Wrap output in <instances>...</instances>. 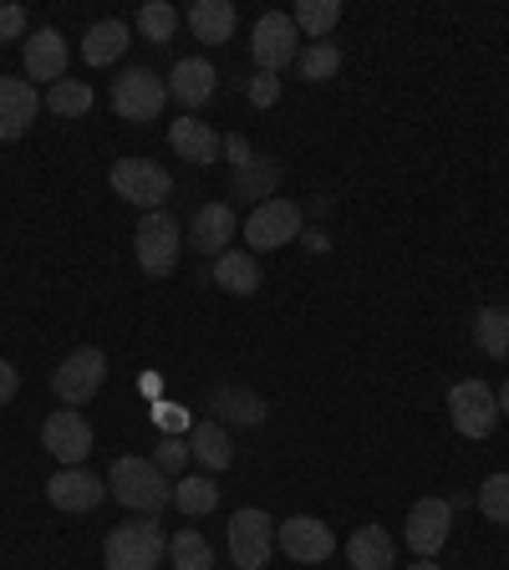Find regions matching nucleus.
<instances>
[{"instance_id": "1", "label": "nucleus", "mask_w": 509, "mask_h": 570, "mask_svg": "<svg viewBox=\"0 0 509 570\" xmlns=\"http://www.w3.org/2000/svg\"><path fill=\"white\" fill-rule=\"evenodd\" d=\"M107 494L128 514H158L164 504H174V489L154 459H118L107 469Z\"/></svg>"}, {"instance_id": "2", "label": "nucleus", "mask_w": 509, "mask_h": 570, "mask_svg": "<svg viewBox=\"0 0 509 570\" xmlns=\"http://www.w3.org/2000/svg\"><path fill=\"white\" fill-rule=\"evenodd\" d=\"M168 556V534L154 514H138V520H123L118 530H107L102 560L107 570H158Z\"/></svg>"}, {"instance_id": "3", "label": "nucleus", "mask_w": 509, "mask_h": 570, "mask_svg": "<svg viewBox=\"0 0 509 570\" xmlns=\"http://www.w3.org/2000/svg\"><path fill=\"white\" fill-rule=\"evenodd\" d=\"M112 189H118V199H128V204H138V209H148L154 214L158 204L174 194V178L164 174V164H154V158H118L112 164Z\"/></svg>"}, {"instance_id": "4", "label": "nucleus", "mask_w": 509, "mask_h": 570, "mask_svg": "<svg viewBox=\"0 0 509 570\" xmlns=\"http://www.w3.org/2000/svg\"><path fill=\"white\" fill-rule=\"evenodd\" d=\"M168 102V82L148 67H133L112 82V107H118L123 122H154Z\"/></svg>"}, {"instance_id": "5", "label": "nucleus", "mask_w": 509, "mask_h": 570, "mask_svg": "<svg viewBox=\"0 0 509 570\" xmlns=\"http://www.w3.org/2000/svg\"><path fill=\"white\" fill-rule=\"evenodd\" d=\"M449 417L463 439H489L499 423V397L489 382H453L449 387Z\"/></svg>"}, {"instance_id": "6", "label": "nucleus", "mask_w": 509, "mask_h": 570, "mask_svg": "<svg viewBox=\"0 0 509 570\" xmlns=\"http://www.w3.org/2000/svg\"><path fill=\"white\" fill-rule=\"evenodd\" d=\"M102 382H107V356L97 352V346H77V352L51 372V392H57L67 407L92 403V392L102 387Z\"/></svg>"}, {"instance_id": "7", "label": "nucleus", "mask_w": 509, "mask_h": 570, "mask_svg": "<svg viewBox=\"0 0 509 570\" xmlns=\"http://www.w3.org/2000/svg\"><path fill=\"white\" fill-rule=\"evenodd\" d=\"M296 235H301V204H291V199H265V204H255L245 219V245H255L249 255L281 249Z\"/></svg>"}, {"instance_id": "8", "label": "nucleus", "mask_w": 509, "mask_h": 570, "mask_svg": "<svg viewBox=\"0 0 509 570\" xmlns=\"http://www.w3.org/2000/svg\"><path fill=\"white\" fill-rule=\"evenodd\" d=\"M138 265L143 275H154V281H164V275H174L178 265V225H174V214L154 209V214H143L138 219Z\"/></svg>"}, {"instance_id": "9", "label": "nucleus", "mask_w": 509, "mask_h": 570, "mask_svg": "<svg viewBox=\"0 0 509 570\" xmlns=\"http://www.w3.org/2000/svg\"><path fill=\"white\" fill-rule=\"evenodd\" d=\"M275 550V520L265 510H239L229 520V560L239 570H265Z\"/></svg>"}, {"instance_id": "10", "label": "nucleus", "mask_w": 509, "mask_h": 570, "mask_svg": "<svg viewBox=\"0 0 509 570\" xmlns=\"http://www.w3.org/2000/svg\"><path fill=\"white\" fill-rule=\"evenodd\" d=\"M41 443L51 459H61V469H82V459L92 453V423L77 407H61L41 423Z\"/></svg>"}, {"instance_id": "11", "label": "nucleus", "mask_w": 509, "mask_h": 570, "mask_svg": "<svg viewBox=\"0 0 509 570\" xmlns=\"http://www.w3.org/2000/svg\"><path fill=\"white\" fill-rule=\"evenodd\" d=\"M275 546L291 560H301V566H321V560H332L336 534L321 520H311V514H291L285 524H275Z\"/></svg>"}, {"instance_id": "12", "label": "nucleus", "mask_w": 509, "mask_h": 570, "mask_svg": "<svg viewBox=\"0 0 509 570\" xmlns=\"http://www.w3.org/2000/svg\"><path fill=\"white\" fill-rule=\"evenodd\" d=\"M249 51H255V67L261 71H281L296 61V21L285 11H265L255 21V36H249Z\"/></svg>"}, {"instance_id": "13", "label": "nucleus", "mask_w": 509, "mask_h": 570, "mask_svg": "<svg viewBox=\"0 0 509 570\" xmlns=\"http://www.w3.org/2000/svg\"><path fill=\"white\" fill-rule=\"evenodd\" d=\"M449 524H453V504L449 499H418L408 510V546L418 560H433L449 546Z\"/></svg>"}, {"instance_id": "14", "label": "nucleus", "mask_w": 509, "mask_h": 570, "mask_svg": "<svg viewBox=\"0 0 509 570\" xmlns=\"http://www.w3.org/2000/svg\"><path fill=\"white\" fill-rule=\"evenodd\" d=\"M47 499H51V510H61V514H92L107 499V484L97 474H87V469H61V474H51Z\"/></svg>"}, {"instance_id": "15", "label": "nucleus", "mask_w": 509, "mask_h": 570, "mask_svg": "<svg viewBox=\"0 0 509 570\" xmlns=\"http://www.w3.org/2000/svg\"><path fill=\"white\" fill-rule=\"evenodd\" d=\"M36 112H41V97L31 82L21 77H0V142H16L31 132Z\"/></svg>"}, {"instance_id": "16", "label": "nucleus", "mask_w": 509, "mask_h": 570, "mask_svg": "<svg viewBox=\"0 0 509 570\" xmlns=\"http://www.w3.org/2000/svg\"><path fill=\"white\" fill-rule=\"evenodd\" d=\"M225 154L235 158V194H245V199H271V189L281 184V168H275L271 158H249L245 138H225Z\"/></svg>"}, {"instance_id": "17", "label": "nucleus", "mask_w": 509, "mask_h": 570, "mask_svg": "<svg viewBox=\"0 0 509 570\" xmlns=\"http://www.w3.org/2000/svg\"><path fill=\"white\" fill-rule=\"evenodd\" d=\"M235 229H239V219L229 204H204L189 225V245L199 249V255H209V261H219L229 249V239H235Z\"/></svg>"}, {"instance_id": "18", "label": "nucleus", "mask_w": 509, "mask_h": 570, "mask_svg": "<svg viewBox=\"0 0 509 570\" xmlns=\"http://www.w3.org/2000/svg\"><path fill=\"white\" fill-rule=\"evenodd\" d=\"M26 77L57 87L61 77H67V36L51 31V26L47 31H36L31 41H26Z\"/></svg>"}, {"instance_id": "19", "label": "nucleus", "mask_w": 509, "mask_h": 570, "mask_svg": "<svg viewBox=\"0 0 509 570\" xmlns=\"http://www.w3.org/2000/svg\"><path fill=\"white\" fill-rule=\"evenodd\" d=\"M168 142H174V154L184 164H199V168H209L219 158V148H225V142L214 138L209 122H199V118H174L168 122Z\"/></svg>"}, {"instance_id": "20", "label": "nucleus", "mask_w": 509, "mask_h": 570, "mask_svg": "<svg viewBox=\"0 0 509 570\" xmlns=\"http://www.w3.org/2000/svg\"><path fill=\"white\" fill-rule=\"evenodd\" d=\"M184 21H189V31L199 36L204 47H225L229 36H235L239 16H235V6H229V0H194Z\"/></svg>"}, {"instance_id": "21", "label": "nucleus", "mask_w": 509, "mask_h": 570, "mask_svg": "<svg viewBox=\"0 0 509 570\" xmlns=\"http://www.w3.org/2000/svg\"><path fill=\"white\" fill-rule=\"evenodd\" d=\"M214 67L204 57H184V61H174V77H168V92L178 97L184 107H204L214 97Z\"/></svg>"}, {"instance_id": "22", "label": "nucleus", "mask_w": 509, "mask_h": 570, "mask_svg": "<svg viewBox=\"0 0 509 570\" xmlns=\"http://www.w3.org/2000/svg\"><path fill=\"white\" fill-rule=\"evenodd\" d=\"M346 560H352V570H392L398 546H392V534L382 530V524H362V530L346 540Z\"/></svg>"}, {"instance_id": "23", "label": "nucleus", "mask_w": 509, "mask_h": 570, "mask_svg": "<svg viewBox=\"0 0 509 570\" xmlns=\"http://www.w3.org/2000/svg\"><path fill=\"white\" fill-rule=\"evenodd\" d=\"M214 285L229 291V296H255L261 291V265L249 249H225L219 261H214Z\"/></svg>"}, {"instance_id": "24", "label": "nucleus", "mask_w": 509, "mask_h": 570, "mask_svg": "<svg viewBox=\"0 0 509 570\" xmlns=\"http://www.w3.org/2000/svg\"><path fill=\"white\" fill-rule=\"evenodd\" d=\"M189 453L209 469V474H219V469H229V459H235V443H229V433L219 423H194L189 428Z\"/></svg>"}, {"instance_id": "25", "label": "nucleus", "mask_w": 509, "mask_h": 570, "mask_svg": "<svg viewBox=\"0 0 509 570\" xmlns=\"http://www.w3.org/2000/svg\"><path fill=\"white\" fill-rule=\"evenodd\" d=\"M123 51H128V26H123V21H97V26H87L82 57L92 61V67H112Z\"/></svg>"}, {"instance_id": "26", "label": "nucleus", "mask_w": 509, "mask_h": 570, "mask_svg": "<svg viewBox=\"0 0 509 570\" xmlns=\"http://www.w3.org/2000/svg\"><path fill=\"white\" fill-rule=\"evenodd\" d=\"M296 31H306L311 41H326V36L336 31V21H342V0H296Z\"/></svg>"}, {"instance_id": "27", "label": "nucleus", "mask_w": 509, "mask_h": 570, "mask_svg": "<svg viewBox=\"0 0 509 570\" xmlns=\"http://www.w3.org/2000/svg\"><path fill=\"white\" fill-rule=\"evenodd\" d=\"M214 417L255 428L265 417V403L255 397V392H245V387H214Z\"/></svg>"}, {"instance_id": "28", "label": "nucleus", "mask_w": 509, "mask_h": 570, "mask_svg": "<svg viewBox=\"0 0 509 570\" xmlns=\"http://www.w3.org/2000/svg\"><path fill=\"white\" fill-rule=\"evenodd\" d=\"M474 342H479L484 356H499V362H505L509 356V311H499V306L479 311L474 316Z\"/></svg>"}, {"instance_id": "29", "label": "nucleus", "mask_w": 509, "mask_h": 570, "mask_svg": "<svg viewBox=\"0 0 509 570\" xmlns=\"http://www.w3.org/2000/svg\"><path fill=\"white\" fill-rule=\"evenodd\" d=\"M168 556H174V570H214V550L199 530H174Z\"/></svg>"}, {"instance_id": "30", "label": "nucleus", "mask_w": 509, "mask_h": 570, "mask_svg": "<svg viewBox=\"0 0 509 570\" xmlns=\"http://www.w3.org/2000/svg\"><path fill=\"white\" fill-rule=\"evenodd\" d=\"M219 504V489H214L209 474H194V479H178L174 484V510L178 514H209Z\"/></svg>"}, {"instance_id": "31", "label": "nucleus", "mask_w": 509, "mask_h": 570, "mask_svg": "<svg viewBox=\"0 0 509 570\" xmlns=\"http://www.w3.org/2000/svg\"><path fill=\"white\" fill-rule=\"evenodd\" d=\"M296 71L306 82H326V77L342 71V47H336V41H311V47L296 57Z\"/></svg>"}, {"instance_id": "32", "label": "nucleus", "mask_w": 509, "mask_h": 570, "mask_svg": "<svg viewBox=\"0 0 509 570\" xmlns=\"http://www.w3.org/2000/svg\"><path fill=\"white\" fill-rule=\"evenodd\" d=\"M47 107L57 118H87V112H92V82H67V77H61L47 92Z\"/></svg>"}, {"instance_id": "33", "label": "nucleus", "mask_w": 509, "mask_h": 570, "mask_svg": "<svg viewBox=\"0 0 509 570\" xmlns=\"http://www.w3.org/2000/svg\"><path fill=\"white\" fill-rule=\"evenodd\" d=\"M138 31L154 41V47H164V41H174V31H178V11L168 6V0H148L138 11Z\"/></svg>"}, {"instance_id": "34", "label": "nucleus", "mask_w": 509, "mask_h": 570, "mask_svg": "<svg viewBox=\"0 0 509 570\" xmlns=\"http://www.w3.org/2000/svg\"><path fill=\"white\" fill-rule=\"evenodd\" d=\"M479 514L489 524H509V474H489L479 484Z\"/></svg>"}, {"instance_id": "35", "label": "nucleus", "mask_w": 509, "mask_h": 570, "mask_svg": "<svg viewBox=\"0 0 509 570\" xmlns=\"http://www.w3.org/2000/svg\"><path fill=\"white\" fill-rule=\"evenodd\" d=\"M245 92H249L255 107H275V97H281V77H275V71H255Z\"/></svg>"}, {"instance_id": "36", "label": "nucleus", "mask_w": 509, "mask_h": 570, "mask_svg": "<svg viewBox=\"0 0 509 570\" xmlns=\"http://www.w3.org/2000/svg\"><path fill=\"white\" fill-rule=\"evenodd\" d=\"M184 459H189V443H178V439H164V443H158V453H154V463L164 469V474H178V469H184Z\"/></svg>"}, {"instance_id": "37", "label": "nucleus", "mask_w": 509, "mask_h": 570, "mask_svg": "<svg viewBox=\"0 0 509 570\" xmlns=\"http://www.w3.org/2000/svg\"><path fill=\"white\" fill-rule=\"evenodd\" d=\"M26 31V11L21 6H0V41H16Z\"/></svg>"}, {"instance_id": "38", "label": "nucleus", "mask_w": 509, "mask_h": 570, "mask_svg": "<svg viewBox=\"0 0 509 570\" xmlns=\"http://www.w3.org/2000/svg\"><path fill=\"white\" fill-rule=\"evenodd\" d=\"M16 392H21V372H16L11 362H6V356H0V407L11 403Z\"/></svg>"}, {"instance_id": "39", "label": "nucleus", "mask_w": 509, "mask_h": 570, "mask_svg": "<svg viewBox=\"0 0 509 570\" xmlns=\"http://www.w3.org/2000/svg\"><path fill=\"white\" fill-rule=\"evenodd\" d=\"M499 413L509 417V382H505V387H499Z\"/></svg>"}, {"instance_id": "40", "label": "nucleus", "mask_w": 509, "mask_h": 570, "mask_svg": "<svg viewBox=\"0 0 509 570\" xmlns=\"http://www.w3.org/2000/svg\"><path fill=\"white\" fill-rule=\"evenodd\" d=\"M413 570H443V566H433V560H418V566Z\"/></svg>"}]
</instances>
